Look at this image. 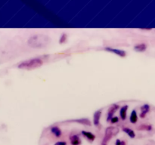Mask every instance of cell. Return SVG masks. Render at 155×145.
<instances>
[{"instance_id":"1","label":"cell","mask_w":155,"mask_h":145,"mask_svg":"<svg viewBox=\"0 0 155 145\" xmlns=\"http://www.w3.org/2000/svg\"><path fill=\"white\" fill-rule=\"evenodd\" d=\"M51 42L49 36L43 34H36L30 36L27 41L28 45L33 49H43Z\"/></svg>"},{"instance_id":"2","label":"cell","mask_w":155,"mask_h":145,"mask_svg":"<svg viewBox=\"0 0 155 145\" xmlns=\"http://www.w3.org/2000/svg\"><path fill=\"white\" fill-rule=\"evenodd\" d=\"M43 61L41 58H33L26 60L18 64L17 67L19 69H24V70H33L40 67L43 66Z\"/></svg>"},{"instance_id":"3","label":"cell","mask_w":155,"mask_h":145,"mask_svg":"<svg viewBox=\"0 0 155 145\" xmlns=\"http://www.w3.org/2000/svg\"><path fill=\"white\" fill-rule=\"evenodd\" d=\"M120 132V129L115 126H109L105 129L104 138L102 139L101 145H108L112 138L116 136Z\"/></svg>"},{"instance_id":"4","label":"cell","mask_w":155,"mask_h":145,"mask_svg":"<svg viewBox=\"0 0 155 145\" xmlns=\"http://www.w3.org/2000/svg\"><path fill=\"white\" fill-rule=\"evenodd\" d=\"M119 107V105L116 104H113L111 105V107H109L108 110V113H107V122H108L111 121V119L114 117V113L117 112Z\"/></svg>"},{"instance_id":"5","label":"cell","mask_w":155,"mask_h":145,"mask_svg":"<svg viewBox=\"0 0 155 145\" xmlns=\"http://www.w3.org/2000/svg\"><path fill=\"white\" fill-rule=\"evenodd\" d=\"M105 51H108L109 52H111V53H114L115 55H117V56H120L121 58H124L126 55V52L123 50H121V49H114V48L111 47H107L104 49Z\"/></svg>"},{"instance_id":"6","label":"cell","mask_w":155,"mask_h":145,"mask_svg":"<svg viewBox=\"0 0 155 145\" xmlns=\"http://www.w3.org/2000/svg\"><path fill=\"white\" fill-rule=\"evenodd\" d=\"M102 110H98L94 113L93 115V124L95 126H98L100 125V120L102 117Z\"/></svg>"},{"instance_id":"7","label":"cell","mask_w":155,"mask_h":145,"mask_svg":"<svg viewBox=\"0 0 155 145\" xmlns=\"http://www.w3.org/2000/svg\"><path fill=\"white\" fill-rule=\"evenodd\" d=\"M70 141L71 145H80L82 143L78 134H71L70 136Z\"/></svg>"},{"instance_id":"8","label":"cell","mask_w":155,"mask_h":145,"mask_svg":"<svg viewBox=\"0 0 155 145\" xmlns=\"http://www.w3.org/2000/svg\"><path fill=\"white\" fill-rule=\"evenodd\" d=\"M150 111V106L148 104H144L141 107V113H140V118L144 119L146 116L147 113Z\"/></svg>"},{"instance_id":"9","label":"cell","mask_w":155,"mask_h":145,"mask_svg":"<svg viewBox=\"0 0 155 145\" xmlns=\"http://www.w3.org/2000/svg\"><path fill=\"white\" fill-rule=\"evenodd\" d=\"M128 105H124L120 110V116L123 121L126 120V116H127V110H128Z\"/></svg>"},{"instance_id":"10","label":"cell","mask_w":155,"mask_h":145,"mask_svg":"<svg viewBox=\"0 0 155 145\" xmlns=\"http://www.w3.org/2000/svg\"><path fill=\"white\" fill-rule=\"evenodd\" d=\"M82 134L89 141H94L96 139V135L93 133L90 132H87V131H82Z\"/></svg>"},{"instance_id":"11","label":"cell","mask_w":155,"mask_h":145,"mask_svg":"<svg viewBox=\"0 0 155 145\" xmlns=\"http://www.w3.org/2000/svg\"><path fill=\"white\" fill-rule=\"evenodd\" d=\"M51 132L55 135L57 138H59V137L61 136L62 132L61 130V128L58 127L57 126H53L51 127Z\"/></svg>"},{"instance_id":"12","label":"cell","mask_w":155,"mask_h":145,"mask_svg":"<svg viewBox=\"0 0 155 145\" xmlns=\"http://www.w3.org/2000/svg\"><path fill=\"white\" fill-rule=\"evenodd\" d=\"M72 122H77V123L82 124V125H84V126H91L92 123L90 120L87 118H82V119H79V120H73Z\"/></svg>"},{"instance_id":"13","label":"cell","mask_w":155,"mask_h":145,"mask_svg":"<svg viewBox=\"0 0 155 145\" xmlns=\"http://www.w3.org/2000/svg\"><path fill=\"white\" fill-rule=\"evenodd\" d=\"M122 130H123V132H125L126 134H128L130 138H135L136 133H135V132H134L132 129H131V128H127V127H123V128H122Z\"/></svg>"},{"instance_id":"14","label":"cell","mask_w":155,"mask_h":145,"mask_svg":"<svg viewBox=\"0 0 155 145\" xmlns=\"http://www.w3.org/2000/svg\"><path fill=\"white\" fill-rule=\"evenodd\" d=\"M130 122L132 124H136L138 122V114H137V112H136V110H133L132 111V113L130 114Z\"/></svg>"},{"instance_id":"15","label":"cell","mask_w":155,"mask_h":145,"mask_svg":"<svg viewBox=\"0 0 155 145\" xmlns=\"http://www.w3.org/2000/svg\"><path fill=\"white\" fill-rule=\"evenodd\" d=\"M134 49L136 50V51H138V52H143L147 49V45L146 44L144 43H140V44H137L134 46Z\"/></svg>"},{"instance_id":"16","label":"cell","mask_w":155,"mask_h":145,"mask_svg":"<svg viewBox=\"0 0 155 145\" xmlns=\"http://www.w3.org/2000/svg\"><path fill=\"white\" fill-rule=\"evenodd\" d=\"M67 39V35L66 33H62L59 39V43L61 44H63V43H66Z\"/></svg>"},{"instance_id":"17","label":"cell","mask_w":155,"mask_h":145,"mask_svg":"<svg viewBox=\"0 0 155 145\" xmlns=\"http://www.w3.org/2000/svg\"><path fill=\"white\" fill-rule=\"evenodd\" d=\"M139 130H146V131H151L152 129V126H147V125H142L138 128Z\"/></svg>"},{"instance_id":"18","label":"cell","mask_w":155,"mask_h":145,"mask_svg":"<svg viewBox=\"0 0 155 145\" xmlns=\"http://www.w3.org/2000/svg\"><path fill=\"white\" fill-rule=\"evenodd\" d=\"M115 145H126V142L124 141H121L120 139H117L116 142H115Z\"/></svg>"},{"instance_id":"19","label":"cell","mask_w":155,"mask_h":145,"mask_svg":"<svg viewBox=\"0 0 155 145\" xmlns=\"http://www.w3.org/2000/svg\"><path fill=\"white\" fill-rule=\"evenodd\" d=\"M118 121H119V118L117 117V116H114L110 122H111V124H114L118 122Z\"/></svg>"},{"instance_id":"20","label":"cell","mask_w":155,"mask_h":145,"mask_svg":"<svg viewBox=\"0 0 155 145\" xmlns=\"http://www.w3.org/2000/svg\"><path fill=\"white\" fill-rule=\"evenodd\" d=\"M54 145H67V142H65V141H57Z\"/></svg>"},{"instance_id":"21","label":"cell","mask_w":155,"mask_h":145,"mask_svg":"<svg viewBox=\"0 0 155 145\" xmlns=\"http://www.w3.org/2000/svg\"><path fill=\"white\" fill-rule=\"evenodd\" d=\"M141 30H152V28H141Z\"/></svg>"}]
</instances>
